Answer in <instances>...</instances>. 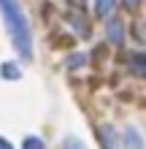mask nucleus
I'll return each instance as SVG.
<instances>
[{"label":"nucleus","instance_id":"1","mask_svg":"<svg viewBox=\"0 0 146 149\" xmlns=\"http://www.w3.org/2000/svg\"><path fill=\"white\" fill-rule=\"evenodd\" d=\"M0 14L6 19V30L14 41V49L24 60H30L33 57V36H30V24L24 19V11L19 8V0H0Z\"/></svg>","mask_w":146,"mask_h":149},{"label":"nucleus","instance_id":"2","mask_svg":"<svg viewBox=\"0 0 146 149\" xmlns=\"http://www.w3.org/2000/svg\"><path fill=\"white\" fill-rule=\"evenodd\" d=\"M106 36H108V41L114 43V46H119V43L125 41V27H122V22H119L116 16H111V19H108V24H106Z\"/></svg>","mask_w":146,"mask_h":149},{"label":"nucleus","instance_id":"3","mask_svg":"<svg viewBox=\"0 0 146 149\" xmlns=\"http://www.w3.org/2000/svg\"><path fill=\"white\" fill-rule=\"evenodd\" d=\"M98 138H100V146L103 149H119V138H116V130L111 125H103L98 130Z\"/></svg>","mask_w":146,"mask_h":149},{"label":"nucleus","instance_id":"4","mask_svg":"<svg viewBox=\"0 0 146 149\" xmlns=\"http://www.w3.org/2000/svg\"><path fill=\"white\" fill-rule=\"evenodd\" d=\"M125 149H146V144H143L138 130H133V127L125 130Z\"/></svg>","mask_w":146,"mask_h":149},{"label":"nucleus","instance_id":"5","mask_svg":"<svg viewBox=\"0 0 146 149\" xmlns=\"http://www.w3.org/2000/svg\"><path fill=\"white\" fill-rule=\"evenodd\" d=\"M130 71L135 76H146V54L138 52V54H130Z\"/></svg>","mask_w":146,"mask_h":149},{"label":"nucleus","instance_id":"6","mask_svg":"<svg viewBox=\"0 0 146 149\" xmlns=\"http://www.w3.org/2000/svg\"><path fill=\"white\" fill-rule=\"evenodd\" d=\"M22 149H46V144L41 141L38 136H27V138H24V144H22Z\"/></svg>","mask_w":146,"mask_h":149},{"label":"nucleus","instance_id":"7","mask_svg":"<svg viewBox=\"0 0 146 149\" xmlns=\"http://www.w3.org/2000/svg\"><path fill=\"white\" fill-rule=\"evenodd\" d=\"M111 6H114V0H98V3H95V14L98 16H106L111 11Z\"/></svg>","mask_w":146,"mask_h":149},{"label":"nucleus","instance_id":"8","mask_svg":"<svg viewBox=\"0 0 146 149\" xmlns=\"http://www.w3.org/2000/svg\"><path fill=\"white\" fill-rule=\"evenodd\" d=\"M3 76H6V79H19V76H22V71H19L14 63H6V65H3Z\"/></svg>","mask_w":146,"mask_h":149},{"label":"nucleus","instance_id":"9","mask_svg":"<svg viewBox=\"0 0 146 149\" xmlns=\"http://www.w3.org/2000/svg\"><path fill=\"white\" fill-rule=\"evenodd\" d=\"M62 149H87V146H84L76 136H68L65 141H62Z\"/></svg>","mask_w":146,"mask_h":149},{"label":"nucleus","instance_id":"10","mask_svg":"<svg viewBox=\"0 0 146 149\" xmlns=\"http://www.w3.org/2000/svg\"><path fill=\"white\" fill-rule=\"evenodd\" d=\"M81 63H84V54H71L68 57V68H81Z\"/></svg>","mask_w":146,"mask_h":149},{"label":"nucleus","instance_id":"11","mask_svg":"<svg viewBox=\"0 0 146 149\" xmlns=\"http://www.w3.org/2000/svg\"><path fill=\"white\" fill-rule=\"evenodd\" d=\"M0 149H14V146H11V144H8V141H6V138H3V136H0Z\"/></svg>","mask_w":146,"mask_h":149},{"label":"nucleus","instance_id":"12","mask_svg":"<svg viewBox=\"0 0 146 149\" xmlns=\"http://www.w3.org/2000/svg\"><path fill=\"white\" fill-rule=\"evenodd\" d=\"M125 3H127V6H138L141 0H125Z\"/></svg>","mask_w":146,"mask_h":149}]
</instances>
